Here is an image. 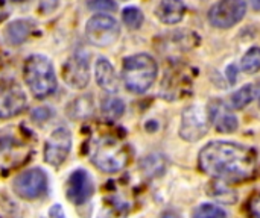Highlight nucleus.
I'll return each mask as SVG.
<instances>
[{"label": "nucleus", "instance_id": "obj_7", "mask_svg": "<svg viewBox=\"0 0 260 218\" xmlns=\"http://www.w3.org/2000/svg\"><path fill=\"white\" fill-rule=\"evenodd\" d=\"M14 193L24 200H35L47 191V176L41 168L24 170L12 182Z\"/></svg>", "mask_w": 260, "mask_h": 218}, {"label": "nucleus", "instance_id": "obj_26", "mask_svg": "<svg viewBox=\"0 0 260 218\" xmlns=\"http://www.w3.org/2000/svg\"><path fill=\"white\" fill-rule=\"evenodd\" d=\"M161 164H163L161 156H148L143 162V165H145L143 170L149 175H155L154 170H158V173L161 175L165 171V165H161Z\"/></svg>", "mask_w": 260, "mask_h": 218}, {"label": "nucleus", "instance_id": "obj_14", "mask_svg": "<svg viewBox=\"0 0 260 218\" xmlns=\"http://www.w3.org/2000/svg\"><path fill=\"white\" fill-rule=\"evenodd\" d=\"M207 111H209V120H210V123H213V126L218 132L232 134L238 129V118L219 100L212 102L210 109H207Z\"/></svg>", "mask_w": 260, "mask_h": 218}, {"label": "nucleus", "instance_id": "obj_19", "mask_svg": "<svg viewBox=\"0 0 260 218\" xmlns=\"http://www.w3.org/2000/svg\"><path fill=\"white\" fill-rule=\"evenodd\" d=\"M207 191L210 197L216 199L221 203H235L238 200V194L230 188L229 182L219 179H215L212 184H209Z\"/></svg>", "mask_w": 260, "mask_h": 218}, {"label": "nucleus", "instance_id": "obj_4", "mask_svg": "<svg viewBox=\"0 0 260 218\" xmlns=\"http://www.w3.org/2000/svg\"><path fill=\"white\" fill-rule=\"evenodd\" d=\"M93 165H96L104 173H119L122 171L128 161V150L114 138H98L91 143L88 150Z\"/></svg>", "mask_w": 260, "mask_h": 218}, {"label": "nucleus", "instance_id": "obj_3", "mask_svg": "<svg viewBox=\"0 0 260 218\" xmlns=\"http://www.w3.org/2000/svg\"><path fill=\"white\" fill-rule=\"evenodd\" d=\"M23 77L37 99H46L56 91V76L52 62L41 55H32L23 67Z\"/></svg>", "mask_w": 260, "mask_h": 218}, {"label": "nucleus", "instance_id": "obj_12", "mask_svg": "<svg viewBox=\"0 0 260 218\" xmlns=\"http://www.w3.org/2000/svg\"><path fill=\"white\" fill-rule=\"evenodd\" d=\"M62 77L70 88L82 90L88 85L90 80V68L88 59L84 53H75L62 68Z\"/></svg>", "mask_w": 260, "mask_h": 218}, {"label": "nucleus", "instance_id": "obj_16", "mask_svg": "<svg viewBox=\"0 0 260 218\" xmlns=\"http://www.w3.org/2000/svg\"><path fill=\"white\" fill-rule=\"evenodd\" d=\"M155 14L161 23L177 24L186 14V5L183 0H161L155 9Z\"/></svg>", "mask_w": 260, "mask_h": 218}, {"label": "nucleus", "instance_id": "obj_8", "mask_svg": "<svg viewBox=\"0 0 260 218\" xmlns=\"http://www.w3.org/2000/svg\"><path fill=\"white\" fill-rule=\"evenodd\" d=\"M245 12L244 0H219L210 8L209 20L218 29H230L245 17Z\"/></svg>", "mask_w": 260, "mask_h": 218}, {"label": "nucleus", "instance_id": "obj_18", "mask_svg": "<svg viewBox=\"0 0 260 218\" xmlns=\"http://www.w3.org/2000/svg\"><path fill=\"white\" fill-rule=\"evenodd\" d=\"M32 32V24L26 20H17V21H12L11 24L6 26L5 29V35H6V39L9 44L12 46H18L21 44L23 41L27 39V36L30 35Z\"/></svg>", "mask_w": 260, "mask_h": 218}, {"label": "nucleus", "instance_id": "obj_5", "mask_svg": "<svg viewBox=\"0 0 260 218\" xmlns=\"http://www.w3.org/2000/svg\"><path fill=\"white\" fill-rule=\"evenodd\" d=\"M120 35V26L110 15H94L87 21L85 36L90 44L96 47H107L116 42Z\"/></svg>", "mask_w": 260, "mask_h": 218}, {"label": "nucleus", "instance_id": "obj_9", "mask_svg": "<svg viewBox=\"0 0 260 218\" xmlns=\"http://www.w3.org/2000/svg\"><path fill=\"white\" fill-rule=\"evenodd\" d=\"M32 155V149L21 140L12 137L0 138V170L9 171L24 165Z\"/></svg>", "mask_w": 260, "mask_h": 218}, {"label": "nucleus", "instance_id": "obj_37", "mask_svg": "<svg viewBox=\"0 0 260 218\" xmlns=\"http://www.w3.org/2000/svg\"><path fill=\"white\" fill-rule=\"evenodd\" d=\"M0 218H9V217H0Z\"/></svg>", "mask_w": 260, "mask_h": 218}, {"label": "nucleus", "instance_id": "obj_31", "mask_svg": "<svg viewBox=\"0 0 260 218\" xmlns=\"http://www.w3.org/2000/svg\"><path fill=\"white\" fill-rule=\"evenodd\" d=\"M227 77H229V82L230 83H235L236 82V79H238V68H236V65H229L227 67Z\"/></svg>", "mask_w": 260, "mask_h": 218}, {"label": "nucleus", "instance_id": "obj_36", "mask_svg": "<svg viewBox=\"0 0 260 218\" xmlns=\"http://www.w3.org/2000/svg\"><path fill=\"white\" fill-rule=\"evenodd\" d=\"M259 106H260V96H259Z\"/></svg>", "mask_w": 260, "mask_h": 218}, {"label": "nucleus", "instance_id": "obj_15", "mask_svg": "<svg viewBox=\"0 0 260 218\" xmlns=\"http://www.w3.org/2000/svg\"><path fill=\"white\" fill-rule=\"evenodd\" d=\"M94 74H96V82L98 85L105 90L107 93H116L119 90V79L114 71V67L110 64L108 59L99 58L96 61L94 67Z\"/></svg>", "mask_w": 260, "mask_h": 218}, {"label": "nucleus", "instance_id": "obj_11", "mask_svg": "<svg viewBox=\"0 0 260 218\" xmlns=\"http://www.w3.org/2000/svg\"><path fill=\"white\" fill-rule=\"evenodd\" d=\"M72 150V134L67 127H56L44 144V161L52 167H59Z\"/></svg>", "mask_w": 260, "mask_h": 218}, {"label": "nucleus", "instance_id": "obj_17", "mask_svg": "<svg viewBox=\"0 0 260 218\" xmlns=\"http://www.w3.org/2000/svg\"><path fill=\"white\" fill-rule=\"evenodd\" d=\"M169 73L171 74H168L166 80L161 85V93L168 99H181V94L187 91V86H190V79L181 70Z\"/></svg>", "mask_w": 260, "mask_h": 218}, {"label": "nucleus", "instance_id": "obj_1", "mask_svg": "<svg viewBox=\"0 0 260 218\" xmlns=\"http://www.w3.org/2000/svg\"><path fill=\"white\" fill-rule=\"evenodd\" d=\"M200 168L213 179L224 182H242L254 178L257 155L242 144L213 141L203 147L198 155Z\"/></svg>", "mask_w": 260, "mask_h": 218}, {"label": "nucleus", "instance_id": "obj_22", "mask_svg": "<svg viewBox=\"0 0 260 218\" xmlns=\"http://www.w3.org/2000/svg\"><path fill=\"white\" fill-rule=\"evenodd\" d=\"M242 70L254 74L260 70V47H251L242 58Z\"/></svg>", "mask_w": 260, "mask_h": 218}, {"label": "nucleus", "instance_id": "obj_32", "mask_svg": "<svg viewBox=\"0 0 260 218\" xmlns=\"http://www.w3.org/2000/svg\"><path fill=\"white\" fill-rule=\"evenodd\" d=\"M8 17V9H6V0H0V23Z\"/></svg>", "mask_w": 260, "mask_h": 218}, {"label": "nucleus", "instance_id": "obj_28", "mask_svg": "<svg viewBox=\"0 0 260 218\" xmlns=\"http://www.w3.org/2000/svg\"><path fill=\"white\" fill-rule=\"evenodd\" d=\"M247 214L250 218H260V193L254 194L247 203Z\"/></svg>", "mask_w": 260, "mask_h": 218}, {"label": "nucleus", "instance_id": "obj_2", "mask_svg": "<svg viewBox=\"0 0 260 218\" xmlns=\"http://www.w3.org/2000/svg\"><path fill=\"white\" fill-rule=\"evenodd\" d=\"M158 73L157 62L146 53H139L125 58L122 67V76L126 88L131 93L143 94L155 82Z\"/></svg>", "mask_w": 260, "mask_h": 218}, {"label": "nucleus", "instance_id": "obj_27", "mask_svg": "<svg viewBox=\"0 0 260 218\" xmlns=\"http://www.w3.org/2000/svg\"><path fill=\"white\" fill-rule=\"evenodd\" d=\"M88 8L98 12H113L117 5L114 0H88Z\"/></svg>", "mask_w": 260, "mask_h": 218}, {"label": "nucleus", "instance_id": "obj_29", "mask_svg": "<svg viewBox=\"0 0 260 218\" xmlns=\"http://www.w3.org/2000/svg\"><path fill=\"white\" fill-rule=\"evenodd\" d=\"M50 115H52V112H50L49 109H46V108H40V109H37V111L32 114V117H34L35 120H38V121L47 120Z\"/></svg>", "mask_w": 260, "mask_h": 218}, {"label": "nucleus", "instance_id": "obj_20", "mask_svg": "<svg viewBox=\"0 0 260 218\" xmlns=\"http://www.w3.org/2000/svg\"><path fill=\"white\" fill-rule=\"evenodd\" d=\"M101 111H102V115L107 120L116 121V120H119L123 115V112H125V103L119 97H107L102 102Z\"/></svg>", "mask_w": 260, "mask_h": 218}, {"label": "nucleus", "instance_id": "obj_6", "mask_svg": "<svg viewBox=\"0 0 260 218\" xmlns=\"http://www.w3.org/2000/svg\"><path fill=\"white\" fill-rule=\"evenodd\" d=\"M209 111L200 105H192L181 114L180 137L184 141L195 143L209 132Z\"/></svg>", "mask_w": 260, "mask_h": 218}, {"label": "nucleus", "instance_id": "obj_21", "mask_svg": "<svg viewBox=\"0 0 260 218\" xmlns=\"http://www.w3.org/2000/svg\"><path fill=\"white\" fill-rule=\"evenodd\" d=\"M93 112V100L90 96H82L76 99L69 106V115L73 118H87Z\"/></svg>", "mask_w": 260, "mask_h": 218}, {"label": "nucleus", "instance_id": "obj_33", "mask_svg": "<svg viewBox=\"0 0 260 218\" xmlns=\"http://www.w3.org/2000/svg\"><path fill=\"white\" fill-rule=\"evenodd\" d=\"M161 218H178V215H177L175 212H172V211H168V212L163 214V217Z\"/></svg>", "mask_w": 260, "mask_h": 218}, {"label": "nucleus", "instance_id": "obj_25", "mask_svg": "<svg viewBox=\"0 0 260 218\" xmlns=\"http://www.w3.org/2000/svg\"><path fill=\"white\" fill-rule=\"evenodd\" d=\"M193 218H227V214L218 206L204 203L193 211Z\"/></svg>", "mask_w": 260, "mask_h": 218}, {"label": "nucleus", "instance_id": "obj_30", "mask_svg": "<svg viewBox=\"0 0 260 218\" xmlns=\"http://www.w3.org/2000/svg\"><path fill=\"white\" fill-rule=\"evenodd\" d=\"M49 218H66L64 214V209L61 205H53L50 209H49Z\"/></svg>", "mask_w": 260, "mask_h": 218}, {"label": "nucleus", "instance_id": "obj_13", "mask_svg": "<svg viewBox=\"0 0 260 218\" xmlns=\"http://www.w3.org/2000/svg\"><path fill=\"white\" fill-rule=\"evenodd\" d=\"M93 193L94 187L90 175L82 168L75 170L67 182V199L75 205H84L90 200Z\"/></svg>", "mask_w": 260, "mask_h": 218}, {"label": "nucleus", "instance_id": "obj_24", "mask_svg": "<svg viewBox=\"0 0 260 218\" xmlns=\"http://www.w3.org/2000/svg\"><path fill=\"white\" fill-rule=\"evenodd\" d=\"M122 20L123 23L129 27V29H139L142 24H143V14L139 8H134V6H129V8H125L123 12H122Z\"/></svg>", "mask_w": 260, "mask_h": 218}, {"label": "nucleus", "instance_id": "obj_23", "mask_svg": "<svg viewBox=\"0 0 260 218\" xmlns=\"http://www.w3.org/2000/svg\"><path fill=\"white\" fill-rule=\"evenodd\" d=\"M254 97V88L253 85H245L242 86L239 91H236L232 97V103L236 109H244L245 106H248L251 103Z\"/></svg>", "mask_w": 260, "mask_h": 218}, {"label": "nucleus", "instance_id": "obj_34", "mask_svg": "<svg viewBox=\"0 0 260 218\" xmlns=\"http://www.w3.org/2000/svg\"><path fill=\"white\" fill-rule=\"evenodd\" d=\"M251 6H253L256 11H260V0H251Z\"/></svg>", "mask_w": 260, "mask_h": 218}, {"label": "nucleus", "instance_id": "obj_35", "mask_svg": "<svg viewBox=\"0 0 260 218\" xmlns=\"http://www.w3.org/2000/svg\"><path fill=\"white\" fill-rule=\"evenodd\" d=\"M14 2H23V0H14Z\"/></svg>", "mask_w": 260, "mask_h": 218}, {"label": "nucleus", "instance_id": "obj_10", "mask_svg": "<svg viewBox=\"0 0 260 218\" xmlns=\"http://www.w3.org/2000/svg\"><path fill=\"white\" fill-rule=\"evenodd\" d=\"M27 106V99L23 88L15 80L0 82V120L12 118L21 114Z\"/></svg>", "mask_w": 260, "mask_h": 218}]
</instances>
